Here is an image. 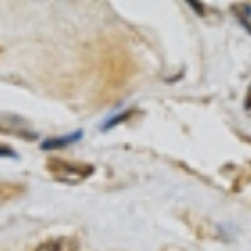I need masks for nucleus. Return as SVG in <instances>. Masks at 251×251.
<instances>
[{
    "label": "nucleus",
    "instance_id": "obj_4",
    "mask_svg": "<svg viewBox=\"0 0 251 251\" xmlns=\"http://www.w3.org/2000/svg\"><path fill=\"white\" fill-rule=\"evenodd\" d=\"M134 113V109H128V111H120V113H115V115H111L109 120H105L103 122V126H100V130L103 132H107V130H111L113 126H117V124H122V122H126L128 117Z\"/></svg>",
    "mask_w": 251,
    "mask_h": 251
},
{
    "label": "nucleus",
    "instance_id": "obj_6",
    "mask_svg": "<svg viewBox=\"0 0 251 251\" xmlns=\"http://www.w3.org/2000/svg\"><path fill=\"white\" fill-rule=\"evenodd\" d=\"M188 6H191V9H195L199 15H203V4H201V2H197V0H188Z\"/></svg>",
    "mask_w": 251,
    "mask_h": 251
},
{
    "label": "nucleus",
    "instance_id": "obj_5",
    "mask_svg": "<svg viewBox=\"0 0 251 251\" xmlns=\"http://www.w3.org/2000/svg\"><path fill=\"white\" fill-rule=\"evenodd\" d=\"M0 157H17V153L13 151V149H9V147H0Z\"/></svg>",
    "mask_w": 251,
    "mask_h": 251
},
{
    "label": "nucleus",
    "instance_id": "obj_2",
    "mask_svg": "<svg viewBox=\"0 0 251 251\" xmlns=\"http://www.w3.org/2000/svg\"><path fill=\"white\" fill-rule=\"evenodd\" d=\"M82 136H84V132L82 130H75V132H72V134L44 140V143H40V149H42V151H54V149H63V147H67V145H72V143H77Z\"/></svg>",
    "mask_w": 251,
    "mask_h": 251
},
{
    "label": "nucleus",
    "instance_id": "obj_3",
    "mask_svg": "<svg viewBox=\"0 0 251 251\" xmlns=\"http://www.w3.org/2000/svg\"><path fill=\"white\" fill-rule=\"evenodd\" d=\"M75 241L74 239H52L42 243L36 251H75Z\"/></svg>",
    "mask_w": 251,
    "mask_h": 251
},
{
    "label": "nucleus",
    "instance_id": "obj_1",
    "mask_svg": "<svg viewBox=\"0 0 251 251\" xmlns=\"http://www.w3.org/2000/svg\"><path fill=\"white\" fill-rule=\"evenodd\" d=\"M49 170L57 180H63V182H69V184L80 182V180H84L94 172L90 166H72V163H65V161H50Z\"/></svg>",
    "mask_w": 251,
    "mask_h": 251
}]
</instances>
